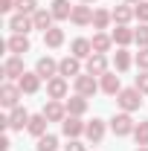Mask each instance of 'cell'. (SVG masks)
<instances>
[{
  "mask_svg": "<svg viewBox=\"0 0 148 151\" xmlns=\"http://www.w3.org/2000/svg\"><path fill=\"white\" fill-rule=\"evenodd\" d=\"M116 105H119L125 113H134V111L142 108V93H139L137 87H122L119 96H116Z\"/></svg>",
  "mask_w": 148,
  "mask_h": 151,
  "instance_id": "2",
  "label": "cell"
},
{
  "mask_svg": "<svg viewBox=\"0 0 148 151\" xmlns=\"http://www.w3.org/2000/svg\"><path fill=\"white\" fill-rule=\"evenodd\" d=\"M29 35H18V32H12L9 41H6V50L12 52V55H23V52H29Z\"/></svg>",
  "mask_w": 148,
  "mask_h": 151,
  "instance_id": "14",
  "label": "cell"
},
{
  "mask_svg": "<svg viewBox=\"0 0 148 151\" xmlns=\"http://www.w3.org/2000/svg\"><path fill=\"white\" fill-rule=\"evenodd\" d=\"M111 15H113V23H116V26H128L131 20L137 18V15H134V6H131V3H122V6L111 9Z\"/></svg>",
  "mask_w": 148,
  "mask_h": 151,
  "instance_id": "19",
  "label": "cell"
},
{
  "mask_svg": "<svg viewBox=\"0 0 148 151\" xmlns=\"http://www.w3.org/2000/svg\"><path fill=\"white\" fill-rule=\"evenodd\" d=\"M64 105H67V113H70V116H84L87 108H90V105H87V96H78V93L70 96Z\"/></svg>",
  "mask_w": 148,
  "mask_h": 151,
  "instance_id": "22",
  "label": "cell"
},
{
  "mask_svg": "<svg viewBox=\"0 0 148 151\" xmlns=\"http://www.w3.org/2000/svg\"><path fill=\"white\" fill-rule=\"evenodd\" d=\"M23 73H26V70H23V58L20 55H9L3 61V76H6V81H20Z\"/></svg>",
  "mask_w": 148,
  "mask_h": 151,
  "instance_id": "5",
  "label": "cell"
},
{
  "mask_svg": "<svg viewBox=\"0 0 148 151\" xmlns=\"http://www.w3.org/2000/svg\"><path fill=\"white\" fill-rule=\"evenodd\" d=\"M84 73H90V76H102L108 73V55H102V52H93L87 61H84Z\"/></svg>",
  "mask_w": 148,
  "mask_h": 151,
  "instance_id": "11",
  "label": "cell"
},
{
  "mask_svg": "<svg viewBox=\"0 0 148 151\" xmlns=\"http://www.w3.org/2000/svg\"><path fill=\"white\" fill-rule=\"evenodd\" d=\"M41 113H44L50 122H64V119L70 116V113H67V105L58 102V99H50V102L44 105V111H41Z\"/></svg>",
  "mask_w": 148,
  "mask_h": 151,
  "instance_id": "7",
  "label": "cell"
},
{
  "mask_svg": "<svg viewBox=\"0 0 148 151\" xmlns=\"http://www.w3.org/2000/svg\"><path fill=\"white\" fill-rule=\"evenodd\" d=\"M134 61H137V67H139V70H148V47H142V50L137 52Z\"/></svg>",
  "mask_w": 148,
  "mask_h": 151,
  "instance_id": "36",
  "label": "cell"
},
{
  "mask_svg": "<svg viewBox=\"0 0 148 151\" xmlns=\"http://www.w3.org/2000/svg\"><path fill=\"white\" fill-rule=\"evenodd\" d=\"M131 137L137 139V145H148V119L137 122V128H134V134H131Z\"/></svg>",
  "mask_w": 148,
  "mask_h": 151,
  "instance_id": "30",
  "label": "cell"
},
{
  "mask_svg": "<svg viewBox=\"0 0 148 151\" xmlns=\"http://www.w3.org/2000/svg\"><path fill=\"white\" fill-rule=\"evenodd\" d=\"M50 12H52V18H55V20H70V15H73V6H70V0H52Z\"/></svg>",
  "mask_w": 148,
  "mask_h": 151,
  "instance_id": "25",
  "label": "cell"
},
{
  "mask_svg": "<svg viewBox=\"0 0 148 151\" xmlns=\"http://www.w3.org/2000/svg\"><path fill=\"white\" fill-rule=\"evenodd\" d=\"M111 23H113V15L108 9H96L93 12V29H108Z\"/></svg>",
  "mask_w": 148,
  "mask_h": 151,
  "instance_id": "29",
  "label": "cell"
},
{
  "mask_svg": "<svg viewBox=\"0 0 148 151\" xmlns=\"http://www.w3.org/2000/svg\"><path fill=\"white\" fill-rule=\"evenodd\" d=\"M41 81H44V78H41L38 73H23L18 84H20V90H23L26 96H35L38 90H41Z\"/></svg>",
  "mask_w": 148,
  "mask_h": 151,
  "instance_id": "20",
  "label": "cell"
},
{
  "mask_svg": "<svg viewBox=\"0 0 148 151\" xmlns=\"http://www.w3.org/2000/svg\"><path fill=\"white\" fill-rule=\"evenodd\" d=\"M137 151H148V145H139V148H137Z\"/></svg>",
  "mask_w": 148,
  "mask_h": 151,
  "instance_id": "40",
  "label": "cell"
},
{
  "mask_svg": "<svg viewBox=\"0 0 148 151\" xmlns=\"http://www.w3.org/2000/svg\"><path fill=\"white\" fill-rule=\"evenodd\" d=\"M113 44H119V47H128V44H134V29L131 26H116L111 32Z\"/></svg>",
  "mask_w": 148,
  "mask_h": 151,
  "instance_id": "28",
  "label": "cell"
},
{
  "mask_svg": "<svg viewBox=\"0 0 148 151\" xmlns=\"http://www.w3.org/2000/svg\"><path fill=\"white\" fill-rule=\"evenodd\" d=\"M99 87H102V93H108V96H119V90H122V81H119V76L116 73H108L102 76V81H99Z\"/></svg>",
  "mask_w": 148,
  "mask_h": 151,
  "instance_id": "18",
  "label": "cell"
},
{
  "mask_svg": "<svg viewBox=\"0 0 148 151\" xmlns=\"http://www.w3.org/2000/svg\"><path fill=\"white\" fill-rule=\"evenodd\" d=\"M64 151H87V145H84L81 139H70V142L64 145Z\"/></svg>",
  "mask_w": 148,
  "mask_h": 151,
  "instance_id": "37",
  "label": "cell"
},
{
  "mask_svg": "<svg viewBox=\"0 0 148 151\" xmlns=\"http://www.w3.org/2000/svg\"><path fill=\"white\" fill-rule=\"evenodd\" d=\"M58 148V137L55 134H44L41 139H38V151H55Z\"/></svg>",
  "mask_w": 148,
  "mask_h": 151,
  "instance_id": "31",
  "label": "cell"
},
{
  "mask_svg": "<svg viewBox=\"0 0 148 151\" xmlns=\"http://www.w3.org/2000/svg\"><path fill=\"white\" fill-rule=\"evenodd\" d=\"M67 93H70V84H67V78L64 76H55V78H50L47 81V96L50 99H67Z\"/></svg>",
  "mask_w": 148,
  "mask_h": 151,
  "instance_id": "10",
  "label": "cell"
},
{
  "mask_svg": "<svg viewBox=\"0 0 148 151\" xmlns=\"http://www.w3.org/2000/svg\"><path fill=\"white\" fill-rule=\"evenodd\" d=\"M87 128V122H81V116H67L64 122H61V134L67 137V139H78L81 134Z\"/></svg>",
  "mask_w": 148,
  "mask_h": 151,
  "instance_id": "6",
  "label": "cell"
},
{
  "mask_svg": "<svg viewBox=\"0 0 148 151\" xmlns=\"http://www.w3.org/2000/svg\"><path fill=\"white\" fill-rule=\"evenodd\" d=\"M96 90H102V87H99V81H96V76L81 73L78 78H75V93H78V96H87V99H90Z\"/></svg>",
  "mask_w": 148,
  "mask_h": 151,
  "instance_id": "9",
  "label": "cell"
},
{
  "mask_svg": "<svg viewBox=\"0 0 148 151\" xmlns=\"http://www.w3.org/2000/svg\"><path fill=\"white\" fill-rule=\"evenodd\" d=\"M105 122L102 119H90L87 122V128H84V137H87V142H93V145H99L102 139H105Z\"/></svg>",
  "mask_w": 148,
  "mask_h": 151,
  "instance_id": "16",
  "label": "cell"
},
{
  "mask_svg": "<svg viewBox=\"0 0 148 151\" xmlns=\"http://www.w3.org/2000/svg\"><path fill=\"white\" fill-rule=\"evenodd\" d=\"M134 44H139V50L148 47V23H139V29H134Z\"/></svg>",
  "mask_w": 148,
  "mask_h": 151,
  "instance_id": "33",
  "label": "cell"
},
{
  "mask_svg": "<svg viewBox=\"0 0 148 151\" xmlns=\"http://www.w3.org/2000/svg\"><path fill=\"white\" fill-rule=\"evenodd\" d=\"M90 41H93V52H102V55L111 52V47H113V38L108 35V32H96Z\"/></svg>",
  "mask_w": 148,
  "mask_h": 151,
  "instance_id": "27",
  "label": "cell"
},
{
  "mask_svg": "<svg viewBox=\"0 0 148 151\" xmlns=\"http://www.w3.org/2000/svg\"><path fill=\"white\" fill-rule=\"evenodd\" d=\"M35 73L41 76V78H47V81L55 78V76H58V61H55V58H50V55H41L35 61Z\"/></svg>",
  "mask_w": 148,
  "mask_h": 151,
  "instance_id": "12",
  "label": "cell"
},
{
  "mask_svg": "<svg viewBox=\"0 0 148 151\" xmlns=\"http://www.w3.org/2000/svg\"><path fill=\"white\" fill-rule=\"evenodd\" d=\"M125 3H131V6H137V3H142V0H125Z\"/></svg>",
  "mask_w": 148,
  "mask_h": 151,
  "instance_id": "39",
  "label": "cell"
},
{
  "mask_svg": "<svg viewBox=\"0 0 148 151\" xmlns=\"http://www.w3.org/2000/svg\"><path fill=\"white\" fill-rule=\"evenodd\" d=\"M47 125H50V119H47V116H44V113H35V116H32V119H29V125H26V131L32 134V137H35V139H41V137H44V134H47Z\"/></svg>",
  "mask_w": 148,
  "mask_h": 151,
  "instance_id": "23",
  "label": "cell"
},
{
  "mask_svg": "<svg viewBox=\"0 0 148 151\" xmlns=\"http://www.w3.org/2000/svg\"><path fill=\"white\" fill-rule=\"evenodd\" d=\"M131 64H134V55L128 52V47H119V50L113 52V67H116V73H128Z\"/></svg>",
  "mask_w": 148,
  "mask_h": 151,
  "instance_id": "21",
  "label": "cell"
},
{
  "mask_svg": "<svg viewBox=\"0 0 148 151\" xmlns=\"http://www.w3.org/2000/svg\"><path fill=\"white\" fill-rule=\"evenodd\" d=\"M81 3H96V0H81Z\"/></svg>",
  "mask_w": 148,
  "mask_h": 151,
  "instance_id": "41",
  "label": "cell"
},
{
  "mask_svg": "<svg viewBox=\"0 0 148 151\" xmlns=\"http://www.w3.org/2000/svg\"><path fill=\"white\" fill-rule=\"evenodd\" d=\"M134 128H137V122H134V116L125 113V111H119V113L111 119V131L116 134V137H131Z\"/></svg>",
  "mask_w": 148,
  "mask_h": 151,
  "instance_id": "3",
  "label": "cell"
},
{
  "mask_svg": "<svg viewBox=\"0 0 148 151\" xmlns=\"http://www.w3.org/2000/svg\"><path fill=\"white\" fill-rule=\"evenodd\" d=\"M9 148H12V139L3 134V137H0V151H9Z\"/></svg>",
  "mask_w": 148,
  "mask_h": 151,
  "instance_id": "38",
  "label": "cell"
},
{
  "mask_svg": "<svg viewBox=\"0 0 148 151\" xmlns=\"http://www.w3.org/2000/svg\"><path fill=\"white\" fill-rule=\"evenodd\" d=\"M52 12L50 9H38L35 15H32V23H35V29H41V32H47V29H52L55 23H52Z\"/></svg>",
  "mask_w": 148,
  "mask_h": 151,
  "instance_id": "24",
  "label": "cell"
},
{
  "mask_svg": "<svg viewBox=\"0 0 148 151\" xmlns=\"http://www.w3.org/2000/svg\"><path fill=\"white\" fill-rule=\"evenodd\" d=\"M70 52H73L75 58H81V61H87V58L93 55V41H90V38H73Z\"/></svg>",
  "mask_w": 148,
  "mask_h": 151,
  "instance_id": "17",
  "label": "cell"
},
{
  "mask_svg": "<svg viewBox=\"0 0 148 151\" xmlns=\"http://www.w3.org/2000/svg\"><path fill=\"white\" fill-rule=\"evenodd\" d=\"M29 119H32V116L26 113V108L18 105V108H12L6 116H0V128H3V131H23V128L29 125Z\"/></svg>",
  "mask_w": 148,
  "mask_h": 151,
  "instance_id": "1",
  "label": "cell"
},
{
  "mask_svg": "<svg viewBox=\"0 0 148 151\" xmlns=\"http://www.w3.org/2000/svg\"><path fill=\"white\" fill-rule=\"evenodd\" d=\"M134 15H137L139 23H148V0H142V3H137V6H134Z\"/></svg>",
  "mask_w": 148,
  "mask_h": 151,
  "instance_id": "34",
  "label": "cell"
},
{
  "mask_svg": "<svg viewBox=\"0 0 148 151\" xmlns=\"http://www.w3.org/2000/svg\"><path fill=\"white\" fill-rule=\"evenodd\" d=\"M61 44H64V29H61V26H52V29H47V32H44V47L58 50Z\"/></svg>",
  "mask_w": 148,
  "mask_h": 151,
  "instance_id": "26",
  "label": "cell"
},
{
  "mask_svg": "<svg viewBox=\"0 0 148 151\" xmlns=\"http://www.w3.org/2000/svg\"><path fill=\"white\" fill-rule=\"evenodd\" d=\"M15 9H18V15H35L38 3L35 0H15Z\"/></svg>",
  "mask_w": 148,
  "mask_h": 151,
  "instance_id": "32",
  "label": "cell"
},
{
  "mask_svg": "<svg viewBox=\"0 0 148 151\" xmlns=\"http://www.w3.org/2000/svg\"><path fill=\"white\" fill-rule=\"evenodd\" d=\"M58 76H64V78H78L81 76V58L75 55H67L58 61Z\"/></svg>",
  "mask_w": 148,
  "mask_h": 151,
  "instance_id": "8",
  "label": "cell"
},
{
  "mask_svg": "<svg viewBox=\"0 0 148 151\" xmlns=\"http://www.w3.org/2000/svg\"><path fill=\"white\" fill-rule=\"evenodd\" d=\"M9 29L18 32V35H29V29H35L32 15H12V18H9Z\"/></svg>",
  "mask_w": 148,
  "mask_h": 151,
  "instance_id": "15",
  "label": "cell"
},
{
  "mask_svg": "<svg viewBox=\"0 0 148 151\" xmlns=\"http://www.w3.org/2000/svg\"><path fill=\"white\" fill-rule=\"evenodd\" d=\"M20 99H23V90H20V84H12V81H6L3 87H0V105L3 108H18Z\"/></svg>",
  "mask_w": 148,
  "mask_h": 151,
  "instance_id": "4",
  "label": "cell"
},
{
  "mask_svg": "<svg viewBox=\"0 0 148 151\" xmlns=\"http://www.w3.org/2000/svg\"><path fill=\"white\" fill-rule=\"evenodd\" d=\"M134 87H137V90H139L142 96L148 93V70H139V76H137V81H134Z\"/></svg>",
  "mask_w": 148,
  "mask_h": 151,
  "instance_id": "35",
  "label": "cell"
},
{
  "mask_svg": "<svg viewBox=\"0 0 148 151\" xmlns=\"http://www.w3.org/2000/svg\"><path fill=\"white\" fill-rule=\"evenodd\" d=\"M93 6H87V3H81V6H73V15H70V20H73L75 26H93Z\"/></svg>",
  "mask_w": 148,
  "mask_h": 151,
  "instance_id": "13",
  "label": "cell"
}]
</instances>
